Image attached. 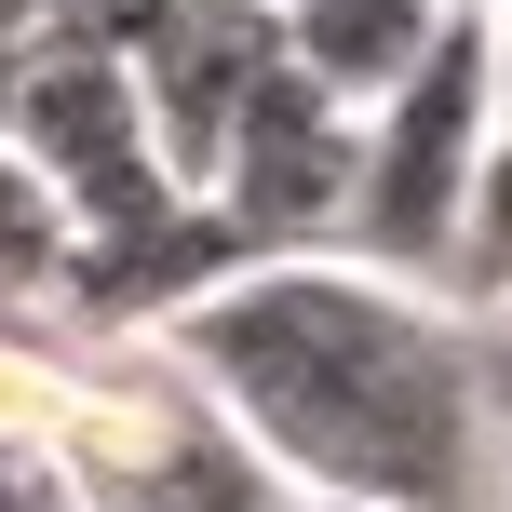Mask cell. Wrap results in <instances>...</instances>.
<instances>
[{"label":"cell","mask_w":512,"mask_h":512,"mask_svg":"<svg viewBox=\"0 0 512 512\" xmlns=\"http://www.w3.org/2000/svg\"><path fill=\"white\" fill-rule=\"evenodd\" d=\"M41 459L81 512H256V445L176 378L162 337H81L41 418Z\"/></svg>","instance_id":"obj_2"},{"label":"cell","mask_w":512,"mask_h":512,"mask_svg":"<svg viewBox=\"0 0 512 512\" xmlns=\"http://www.w3.org/2000/svg\"><path fill=\"white\" fill-rule=\"evenodd\" d=\"M472 14H512V0H472Z\"/></svg>","instance_id":"obj_16"},{"label":"cell","mask_w":512,"mask_h":512,"mask_svg":"<svg viewBox=\"0 0 512 512\" xmlns=\"http://www.w3.org/2000/svg\"><path fill=\"white\" fill-rule=\"evenodd\" d=\"M68 0H0V41H27V27H54Z\"/></svg>","instance_id":"obj_13"},{"label":"cell","mask_w":512,"mask_h":512,"mask_svg":"<svg viewBox=\"0 0 512 512\" xmlns=\"http://www.w3.org/2000/svg\"><path fill=\"white\" fill-rule=\"evenodd\" d=\"M54 270H68V216H54V189L0 149V324H41Z\"/></svg>","instance_id":"obj_9"},{"label":"cell","mask_w":512,"mask_h":512,"mask_svg":"<svg viewBox=\"0 0 512 512\" xmlns=\"http://www.w3.org/2000/svg\"><path fill=\"white\" fill-rule=\"evenodd\" d=\"M0 122H14V41H0Z\"/></svg>","instance_id":"obj_15"},{"label":"cell","mask_w":512,"mask_h":512,"mask_svg":"<svg viewBox=\"0 0 512 512\" xmlns=\"http://www.w3.org/2000/svg\"><path fill=\"white\" fill-rule=\"evenodd\" d=\"M351 149H364V122L324 95V81H297V68L270 54V81L230 108V135H216V162H203L189 189L243 230V256H337Z\"/></svg>","instance_id":"obj_5"},{"label":"cell","mask_w":512,"mask_h":512,"mask_svg":"<svg viewBox=\"0 0 512 512\" xmlns=\"http://www.w3.org/2000/svg\"><path fill=\"white\" fill-rule=\"evenodd\" d=\"M68 351L81 337L54 324H0V445H41V418H54V391H68Z\"/></svg>","instance_id":"obj_10"},{"label":"cell","mask_w":512,"mask_h":512,"mask_svg":"<svg viewBox=\"0 0 512 512\" xmlns=\"http://www.w3.org/2000/svg\"><path fill=\"white\" fill-rule=\"evenodd\" d=\"M0 512H81V499L54 486V459H41V445H0Z\"/></svg>","instance_id":"obj_11"},{"label":"cell","mask_w":512,"mask_h":512,"mask_svg":"<svg viewBox=\"0 0 512 512\" xmlns=\"http://www.w3.org/2000/svg\"><path fill=\"white\" fill-rule=\"evenodd\" d=\"M256 512H364V499H310V486H256Z\"/></svg>","instance_id":"obj_12"},{"label":"cell","mask_w":512,"mask_h":512,"mask_svg":"<svg viewBox=\"0 0 512 512\" xmlns=\"http://www.w3.org/2000/svg\"><path fill=\"white\" fill-rule=\"evenodd\" d=\"M445 297L459 310H512V108L486 122V162H472V203H459V256H445Z\"/></svg>","instance_id":"obj_8"},{"label":"cell","mask_w":512,"mask_h":512,"mask_svg":"<svg viewBox=\"0 0 512 512\" xmlns=\"http://www.w3.org/2000/svg\"><path fill=\"white\" fill-rule=\"evenodd\" d=\"M364 149H351V216H337V256L364 270H405V283H445L459 256V203H472V162H486V122H499V68H486V14H445V41L391 81L378 108H351Z\"/></svg>","instance_id":"obj_3"},{"label":"cell","mask_w":512,"mask_h":512,"mask_svg":"<svg viewBox=\"0 0 512 512\" xmlns=\"http://www.w3.org/2000/svg\"><path fill=\"white\" fill-rule=\"evenodd\" d=\"M162 351L270 486L364 512H512V351L445 283L364 256H256Z\"/></svg>","instance_id":"obj_1"},{"label":"cell","mask_w":512,"mask_h":512,"mask_svg":"<svg viewBox=\"0 0 512 512\" xmlns=\"http://www.w3.org/2000/svg\"><path fill=\"white\" fill-rule=\"evenodd\" d=\"M445 14H459V0H270L283 68H297V81H324L337 108H378L391 81H405L418 54L445 41Z\"/></svg>","instance_id":"obj_7"},{"label":"cell","mask_w":512,"mask_h":512,"mask_svg":"<svg viewBox=\"0 0 512 512\" xmlns=\"http://www.w3.org/2000/svg\"><path fill=\"white\" fill-rule=\"evenodd\" d=\"M230 270H256L243 230L203 203V189H162V203L108 216V230H68V270H54V324L68 337H176L189 310Z\"/></svg>","instance_id":"obj_6"},{"label":"cell","mask_w":512,"mask_h":512,"mask_svg":"<svg viewBox=\"0 0 512 512\" xmlns=\"http://www.w3.org/2000/svg\"><path fill=\"white\" fill-rule=\"evenodd\" d=\"M486 68H499V108H512V14H486Z\"/></svg>","instance_id":"obj_14"},{"label":"cell","mask_w":512,"mask_h":512,"mask_svg":"<svg viewBox=\"0 0 512 512\" xmlns=\"http://www.w3.org/2000/svg\"><path fill=\"white\" fill-rule=\"evenodd\" d=\"M0 149L54 189L68 230H108V216H135V203L176 189L162 149H149V108H135L122 54L68 41V27H27L14 41V122H0Z\"/></svg>","instance_id":"obj_4"}]
</instances>
